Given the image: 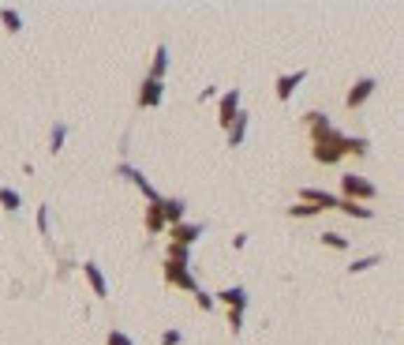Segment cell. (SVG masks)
Listing matches in <instances>:
<instances>
[{
    "instance_id": "22",
    "label": "cell",
    "mask_w": 404,
    "mask_h": 345,
    "mask_svg": "<svg viewBox=\"0 0 404 345\" xmlns=\"http://www.w3.org/2000/svg\"><path fill=\"white\" fill-rule=\"evenodd\" d=\"M64 139H68V124H57V128H53V135H49V150H53V154L64 147Z\"/></svg>"
},
{
    "instance_id": "1",
    "label": "cell",
    "mask_w": 404,
    "mask_h": 345,
    "mask_svg": "<svg viewBox=\"0 0 404 345\" xmlns=\"http://www.w3.org/2000/svg\"><path fill=\"white\" fill-rule=\"evenodd\" d=\"M303 124H307V135H311L314 161H322V165H337V161L344 158V135L337 132L322 113H307V116H303Z\"/></svg>"
},
{
    "instance_id": "25",
    "label": "cell",
    "mask_w": 404,
    "mask_h": 345,
    "mask_svg": "<svg viewBox=\"0 0 404 345\" xmlns=\"http://www.w3.org/2000/svg\"><path fill=\"white\" fill-rule=\"evenodd\" d=\"M105 345H135V341H131V338H127L124 330H109V338H105Z\"/></svg>"
},
{
    "instance_id": "19",
    "label": "cell",
    "mask_w": 404,
    "mask_h": 345,
    "mask_svg": "<svg viewBox=\"0 0 404 345\" xmlns=\"http://www.w3.org/2000/svg\"><path fill=\"white\" fill-rule=\"evenodd\" d=\"M0 207H4L8 214H15L19 207H23V199H19L15 188H0Z\"/></svg>"
},
{
    "instance_id": "26",
    "label": "cell",
    "mask_w": 404,
    "mask_h": 345,
    "mask_svg": "<svg viewBox=\"0 0 404 345\" xmlns=\"http://www.w3.org/2000/svg\"><path fill=\"white\" fill-rule=\"evenodd\" d=\"M180 341H183L180 330H165V334H161V345H180Z\"/></svg>"
},
{
    "instance_id": "20",
    "label": "cell",
    "mask_w": 404,
    "mask_h": 345,
    "mask_svg": "<svg viewBox=\"0 0 404 345\" xmlns=\"http://www.w3.org/2000/svg\"><path fill=\"white\" fill-rule=\"evenodd\" d=\"M337 210L348 214V218H370V214H375L370 207H359V203H348V199H341V207H337Z\"/></svg>"
},
{
    "instance_id": "16",
    "label": "cell",
    "mask_w": 404,
    "mask_h": 345,
    "mask_svg": "<svg viewBox=\"0 0 404 345\" xmlns=\"http://www.w3.org/2000/svg\"><path fill=\"white\" fill-rule=\"evenodd\" d=\"M146 229H150V233H161V229H165V214H161V199H158V203H150V207H146Z\"/></svg>"
},
{
    "instance_id": "28",
    "label": "cell",
    "mask_w": 404,
    "mask_h": 345,
    "mask_svg": "<svg viewBox=\"0 0 404 345\" xmlns=\"http://www.w3.org/2000/svg\"><path fill=\"white\" fill-rule=\"evenodd\" d=\"M38 229L49 233V207H38Z\"/></svg>"
},
{
    "instance_id": "23",
    "label": "cell",
    "mask_w": 404,
    "mask_h": 345,
    "mask_svg": "<svg viewBox=\"0 0 404 345\" xmlns=\"http://www.w3.org/2000/svg\"><path fill=\"white\" fill-rule=\"evenodd\" d=\"M322 244H326V248H337V252H344V248H348V236H341V233H322Z\"/></svg>"
},
{
    "instance_id": "21",
    "label": "cell",
    "mask_w": 404,
    "mask_h": 345,
    "mask_svg": "<svg viewBox=\"0 0 404 345\" xmlns=\"http://www.w3.org/2000/svg\"><path fill=\"white\" fill-rule=\"evenodd\" d=\"M378 263H382V255L375 252V255H363V259H356V263L348 266V271H352V274H363V271H370V266H378Z\"/></svg>"
},
{
    "instance_id": "9",
    "label": "cell",
    "mask_w": 404,
    "mask_h": 345,
    "mask_svg": "<svg viewBox=\"0 0 404 345\" xmlns=\"http://www.w3.org/2000/svg\"><path fill=\"white\" fill-rule=\"evenodd\" d=\"M214 300H221L228 311H244V308H247V289H244V285H228V289H221Z\"/></svg>"
},
{
    "instance_id": "29",
    "label": "cell",
    "mask_w": 404,
    "mask_h": 345,
    "mask_svg": "<svg viewBox=\"0 0 404 345\" xmlns=\"http://www.w3.org/2000/svg\"><path fill=\"white\" fill-rule=\"evenodd\" d=\"M199 308L210 311V308H214V297H210V293H199Z\"/></svg>"
},
{
    "instance_id": "24",
    "label": "cell",
    "mask_w": 404,
    "mask_h": 345,
    "mask_svg": "<svg viewBox=\"0 0 404 345\" xmlns=\"http://www.w3.org/2000/svg\"><path fill=\"white\" fill-rule=\"evenodd\" d=\"M288 214L292 218H311V214H319V210H314L311 203H296V207H288Z\"/></svg>"
},
{
    "instance_id": "8",
    "label": "cell",
    "mask_w": 404,
    "mask_h": 345,
    "mask_svg": "<svg viewBox=\"0 0 404 345\" xmlns=\"http://www.w3.org/2000/svg\"><path fill=\"white\" fill-rule=\"evenodd\" d=\"M161 94H165V86L146 75L143 86H139V105H143V109H154V105H161Z\"/></svg>"
},
{
    "instance_id": "3",
    "label": "cell",
    "mask_w": 404,
    "mask_h": 345,
    "mask_svg": "<svg viewBox=\"0 0 404 345\" xmlns=\"http://www.w3.org/2000/svg\"><path fill=\"white\" fill-rule=\"evenodd\" d=\"M165 282L176 289H188V293H199L195 274L188 271V259H165Z\"/></svg>"
},
{
    "instance_id": "11",
    "label": "cell",
    "mask_w": 404,
    "mask_h": 345,
    "mask_svg": "<svg viewBox=\"0 0 404 345\" xmlns=\"http://www.w3.org/2000/svg\"><path fill=\"white\" fill-rule=\"evenodd\" d=\"M303 79H307V72H288V75H281V79H277V98H281V102H288Z\"/></svg>"
},
{
    "instance_id": "10",
    "label": "cell",
    "mask_w": 404,
    "mask_h": 345,
    "mask_svg": "<svg viewBox=\"0 0 404 345\" xmlns=\"http://www.w3.org/2000/svg\"><path fill=\"white\" fill-rule=\"evenodd\" d=\"M236 113H239V86H236V90H228L225 98H221V109H217V121H221V128L232 124Z\"/></svg>"
},
{
    "instance_id": "2",
    "label": "cell",
    "mask_w": 404,
    "mask_h": 345,
    "mask_svg": "<svg viewBox=\"0 0 404 345\" xmlns=\"http://www.w3.org/2000/svg\"><path fill=\"white\" fill-rule=\"evenodd\" d=\"M341 191H344V199H348V203H359V207L378 196V188L370 184L367 177H356V172H344V177H341Z\"/></svg>"
},
{
    "instance_id": "6",
    "label": "cell",
    "mask_w": 404,
    "mask_h": 345,
    "mask_svg": "<svg viewBox=\"0 0 404 345\" xmlns=\"http://www.w3.org/2000/svg\"><path fill=\"white\" fill-rule=\"evenodd\" d=\"M375 90H378V79H370V75H363V79H356V86L348 90L344 105H348V109H359V105H363V102H367Z\"/></svg>"
},
{
    "instance_id": "4",
    "label": "cell",
    "mask_w": 404,
    "mask_h": 345,
    "mask_svg": "<svg viewBox=\"0 0 404 345\" xmlns=\"http://www.w3.org/2000/svg\"><path fill=\"white\" fill-rule=\"evenodd\" d=\"M172 241L169 244H176V248H188V252H191V244L195 241H199V236L206 233V225L202 222H180V225H172Z\"/></svg>"
},
{
    "instance_id": "14",
    "label": "cell",
    "mask_w": 404,
    "mask_h": 345,
    "mask_svg": "<svg viewBox=\"0 0 404 345\" xmlns=\"http://www.w3.org/2000/svg\"><path fill=\"white\" fill-rule=\"evenodd\" d=\"M183 210H188V203H183V199H161L165 225H180V222H183Z\"/></svg>"
},
{
    "instance_id": "17",
    "label": "cell",
    "mask_w": 404,
    "mask_h": 345,
    "mask_svg": "<svg viewBox=\"0 0 404 345\" xmlns=\"http://www.w3.org/2000/svg\"><path fill=\"white\" fill-rule=\"evenodd\" d=\"M367 150H370V143H367L363 135H344V154H356V158H363Z\"/></svg>"
},
{
    "instance_id": "18",
    "label": "cell",
    "mask_w": 404,
    "mask_h": 345,
    "mask_svg": "<svg viewBox=\"0 0 404 345\" xmlns=\"http://www.w3.org/2000/svg\"><path fill=\"white\" fill-rule=\"evenodd\" d=\"M0 23H4V30H12V34L23 30V19H19L15 8H0Z\"/></svg>"
},
{
    "instance_id": "27",
    "label": "cell",
    "mask_w": 404,
    "mask_h": 345,
    "mask_svg": "<svg viewBox=\"0 0 404 345\" xmlns=\"http://www.w3.org/2000/svg\"><path fill=\"white\" fill-rule=\"evenodd\" d=\"M228 327H232L236 334L244 330V311H228Z\"/></svg>"
},
{
    "instance_id": "15",
    "label": "cell",
    "mask_w": 404,
    "mask_h": 345,
    "mask_svg": "<svg viewBox=\"0 0 404 345\" xmlns=\"http://www.w3.org/2000/svg\"><path fill=\"white\" fill-rule=\"evenodd\" d=\"M165 72H169V49L165 46H158V53H154V64H150V79H165Z\"/></svg>"
},
{
    "instance_id": "13",
    "label": "cell",
    "mask_w": 404,
    "mask_h": 345,
    "mask_svg": "<svg viewBox=\"0 0 404 345\" xmlns=\"http://www.w3.org/2000/svg\"><path fill=\"white\" fill-rule=\"evenodd\" d=\"M225 132H228V147H244V139H247V113L239 109V113H236V121L228 124Z\"/></svg>"
},
{
    "instance_id": "12",
    "label": "cell",
    "mask_w": 404,
    "mask_h": 345,
    "mask_svg": "<svg viewBox=\"0 0 404 345\" xmlns=\"http://www.w3.org/2000/svg\"><path fill=\"white\" fill-rule=\"evenodd\" d=\"M83 274H86V282H90L94 297H109V282H105L102 266H97V263H86V266H83Z\"/></svg>"
},
{
    "instance_id": "5",
    "label": "cell",
    "mask_w": 404,
    "mask_h": 345,
    "mask_svg": "<svg viewBox=\"0 0 404 345\" xmlns=\"http://www.w3.org/2000/svg\"><path fill=\"white\" fill-rule=\"evenodd\" d=\"M116 177H124V180H131V184H135L139 191H143V196H146L150 203H158V199H161L158 191L150 188V180H146V177H143V172H139L135 165H127V161H120V165H116Z\"/></svg>"
},
{
    "instance_id": "7",
    "label": "cell",
    "mask_w": 404,
    "mask_h": 345,
    "mask_svg": "<svg viewBox=\"0 0 404 345\" xmlns=\"http://www.w3.org/2000/svg\"><path fill=\"white\" fill-rule=\"evenodd\" d=\"M300 203H311L314 210H337V207H341V199L330 196V191H319V188H303Z\"/></svg>"
}]
</instances>
